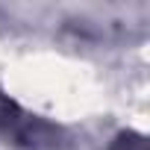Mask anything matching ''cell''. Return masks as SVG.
Segmentation results:
<instances>
[{
    "label": "cell",
    "mask_w": 150,
    "mask_h": 150,
    "mask_svg": "<svg viewBox=\"0 0 150 150\" xmlns=\"http://www.w3.org/2000/svg\"><path fill=\"white\" fill-rule=\"evenodd\" d=\"M0 132L27 150H50L62 138V132L53 124H47L38 115H30L27 109H21L12 100L0 103Z\"/></svg>",
    "instance_id": "6da1fadb"
},
{
    "label": "cell",
    "mask_w": 150,
    "mask_h": 150,
    "mask_svg": "<svg viewBox=\"0 0 150 150\" xmlns=\"http://www.w3.org/2000/svg\"><path fill=\"white\" fill-rule=\"evenodd\" d=\"M109 150H147V138L138 132H121Z\"/></svg>",
    "instance_id": "7a4b0ae2"
}]
</instances>
